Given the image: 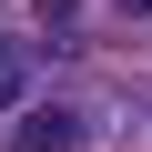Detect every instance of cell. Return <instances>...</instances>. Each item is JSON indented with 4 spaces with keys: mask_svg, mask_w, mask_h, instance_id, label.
<instances>
[{
    "mask_svg": "<svg viewBox=\"0 0 152 152\" xmlns=\"http://www.w3.org/2000/svg\"><path fill=\"white\" fill-rule=\"evenodd\" d=\"M81 142H91V122L71 102H20L10 112V152H81Z\"/></svg>",
    "mask_w": 152,
    "mask_h": 152,
    "instance_id": "cell-1",
    "label": "cell"
},
{
    "mask_svg": "<svg viewBox=\"0 0 152 152\" xmlns=\"http://www.w3.org/2000/svg\"><path fill=\"white\" fill-rule=\"evenodd\" d=\"M31 10H41V31H51V41H71V31H81V0H31Z\"/></svg>",
    "mask_w": 152,
    "mask_h": 152,
    "instance_id": "cell-3",
    "label": "cell"
},
{
    "mask_svg": "<svg viewBox=\"0 0 152 152\" xmlns=\"http://www.w3.org/2000/svg\"><path fill=\"white\" fill-rule=\"evenodd\" d=\"M142 122H152V102H142Z\"/></svg>",
    "mask_w": 152,
    "mask_h": 152,
    "instance_id": "cell-5",
    "label": "cell"
},
{
    "mask_svg": "<svg viewBox=\"0 0 152 152\" xmlns=\"http://www.w3.org/2000/svg\"><path fill=\"white\" fill-rule=\"evenodd\" d=\"M20 102H31V91H20V51H10V41H0V122H10Z\"/></svg>",
    "mask_w": 152,
    "mask_h": 152,
    "instance_id": "cell-2",
    "label": "cell"
},
{
    "mask_svg": "<svg viewBox=\"0 0 152 152\" xmlns=\"http://www.w3.org/2000/svg\"><path fill=\"white\" fill-rule=\"evenodd\" d=\"M112 10H122V20H152V0H112Z\"/></svg>",
    "mask_w": 152,
    "mask_h": 152,
    "instance_id": "cell-4",
    "label": "cell"
}]
</instances>
